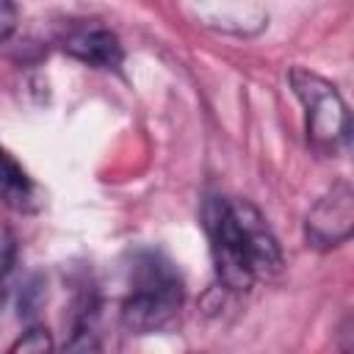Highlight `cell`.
Instances as JSON below:
<instances>
[{
  "label": "cell",
  "instance_id": "1",
  "mask_svg": "<svg viewBox=\"0 0 354 354\" xmlns=\"http://www.w3.org/2000/svg\"><path fill=\"white\" fill-rule=\"evenodd\" d=\"M205 227L218 279L232 290H249L257 279L282 271V252L263 213L246 199H210Z\"/></svg>",
  "mask_w": 354,
  "mask_h": 354
},
{
  "label": "cell",
  "instance_id": "2",
  "mask_svg": "<svg viewBox=\"0 0 354 354\" xmlns=\"http://www.w3.org/2000/svg\"><path fill=\"white\" fill-rule=\"evenodd\" d=\"M183 282L158 254H147L133 271V288L122 304V324L136 335L163 332L177 321Z\"/></svg>",
  "mask_w": 354,
  "mask_h": 354
},
{
  "label": "cell",
  "instance_id": "3",
  "mask_svg": "<svg viewBox=\"0 0 354 354\" xmlns=\"http://www.w3.org/2000/svg\"><path fill=\"white\" fill-rule=\"evenodd\" d=\"M290 88L304 105V124H307V141L321 155H337L348 147L351 138V119L348 108L340 97V91L321 77L318 72H310L304 66H293Z\"/></svg>",
  "mask_w": 354,
  "mask_h": 354
},
{
  "label": "cell",
  "instance_id": "4",
  "mask_svg": "<svg viewBox=\"0 0 354 354\" xmlns=\"http://www.w3.org/2000/svg\"><path fill=\"white\" fill-rule=\"evenodd\" d=\"M354 230V191L346 180L335 183L307 213L304 235L315 249H332L351 238Z\"/></svg>",
  "mask_w": 354,
  "mask_h": 354
},
{
  "label": "cell",
  "instance_id": "5",
  "mask_svg": "<svg viewBox=\"0 0 354 354\" xmlns=\"http://www.w3.org/2000/svg\"><path fill=\"white\" fill-rule=\"evenodd\" d=\"M61 47L77 61L100 69H116L122 64V44L116 33L97 22H72L61 33Z\"/></svg>",
  "mask_w": 354,
  "mask_h": 354
},
{
  "label": "cell",
  "instance_id": "6",
  "mask_svg": "<svg viewBox=\"0 0 354 354\" xmlns=\"http://www.w3.org/2000/svg\"><path fill=\"white\" fill-rule=\"evenodd\" d=\"M0 194L11 202V205H19L25 207L30 199H33V185L30 180L25 177V171L0 149Z\"/></svg>",
  "mask_w": 354,
  "mask_h": 354
},
{
  "label": "cell",
  "instance_id": "7",
  "mask_svg": "<svg viewBox=\"0 0 354 354\" xmlns=\"http://www.w3.org/2000/svg\"><path fill=\"white\" fill-rule=\"evenodd\" d=\"M50 348H53V337L41 326H30L11 343V351H50Z\"/></svg>",
  "mask_w": 354,
  "mask_h": 354
},
{
  "label": "cell",
  "instance_id": "8",
  "mask_svg": "<svg viewBox=\"0 0 354 354\" xmlns=\"http://www.w3.org/2000/svg\"><path fill=\"white\" fill-rule=\"evenodd\" d=\"M17 28V6L14 0H0V44L14 33Z\"/></svg>",
  "mask_w": 354,
  "mask_h": 354
}]
</instances>
